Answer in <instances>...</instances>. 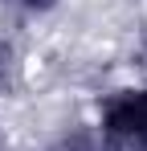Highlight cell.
<instances>
[{
    "instance_id": "obj_1",
    "label": "cell",
    "mask_w": 147,
    "mask_h": 151,
    "mask_svg": "<svg viewBox=\"0 0 147 151\" xmlns=\"http://www.w3.org/2000/svg\"><path fill=\"white\" fill-rule=\"evenodd\" d=\"M147 127V90H115L102 102V135L115 151H131Z\"/></svg>"
},
{
    "instance_id": "obj_2",
    "label": "cell",
    "mask_w": 147,
    "mask_h": 151,
    "mask_svg": "<svg viewBox=\"0 0 147 151\" xmlns=\"http://www.w3.org/2000/svg\"><path fill=\"white\" fill-rule=\"evenodd\" d=\"M61 151H115V143L102 135V127H78L61 139Z\"/></svg>"
},
{
    "instance_id": "obj_3",
    "label": "cell",
    "mask_w": 147,
    "mask_h": 151,
    "mask_svg": "<svg viewBox=\"0 0 147 151\" xmlns=\"http://www.w3.org/2000/svg\"><path fill=\"white\" fill-rule=\"evenodd\" d=\"M24 8H33V12H45V8H53L57 0H21Z\"/></svg>"
},
{
    "instance_id": "obj_4",
    "label": "cell",
    "mask_w": 147,
    "mask_h": 151,
    "mask_svg": "<svg viewBox=\"0 0 147 151\" xmlns=\"http://www.w3.org/2000/svg\"><path fill=\"white\" fill-rule=\"evenodd\" d=\"M8 65H12V49H8V45H0V78L8 74Z\"/></svg>"
},
{
    "instance_id": "obj_5",
    "label": "cell",
    "mask_w": 147,
    "mask_h": 151,
    "mask_svg": "<svg viewBox=\"0 0 147 151\" xmlns=\"http://www.w3.org/2000/svg\"><path fill=\"white\" fill-rule=\"evenodd\" d=\"M131 151H147V127H143V135L135 139V147H131Z\"/></svg>"
},
{
    "instance_id": "obj_6",
    "label": "cell",
    "mask_w": 147,
    "mask_h": 151,
    "mask_svg": "<svg viewBox=\"0 0 147 151\" xmlns=\"http://www.w3.org/2000/svg\"><path fill=\"white\" fill-rule=\"evenodd\" d=\"M0 151H4V131H0Z\"/></svg>"
}]
</instances>
